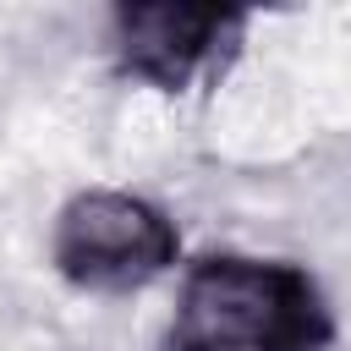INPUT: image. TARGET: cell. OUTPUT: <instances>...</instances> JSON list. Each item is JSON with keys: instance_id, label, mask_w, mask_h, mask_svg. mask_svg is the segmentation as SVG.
I'll use <instances>...</instances> for the list:
<instances>
[{"instance_id": "obj_1", "label": "cell", "mask_w": 351, "mask_h": 351, "mask_svg": "<svg viewBox=\"0 0 351 351\" xmlns=\"http://www.w3.org/2000/svg\"><path fill=\"white\" fill-rule=\"evenodd\" d=\"M335 313L318 280L280 258L214 252L181 280L170 351H329Z\"/></svg>"}, {"instance_id": "obj_2", "label": "cell", "mask_w": 351, "mask_h": 351, "mask_svg": "<svg viewBox=\"0 0 351 351\" xmlns=\"http://www.w3.org/2000/svg\"><path fill=\"white\" fill-rule=\"evenodd\" d=\"M181 252L176 219L132 192H77L60 219H55V241L49 258L55 269L77 285V291H137L148 280H159Z\"/></svg>"}, {"instance_id": "obj_3", "label": "cell", "mask_w": 351, "mask_h": 351, "mask_svg": "<svg viewBox=\"0 0 351 351\" xmlns=\"http://www.w3.org/2000/svg\"><path fill=\"white\" fill-rule=\"evenodd\" d=\"M115 66L159 93H181L203 77H219L241 49L247 11L219 5H121L110 16Z\"/></svg>"}]
</instances>
